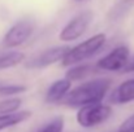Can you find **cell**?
<instances>
[{
  "label": "cell",
  "mask_w": 134,
  "mask_h": 132,
  "mask_svg": "<svg viewBox=\"0 0 134 132\" xmlns=\"http://www.w3.org/2000/svg\"><path fill=\"white\" fill-rule=\"evenodd\" d=\"M72 82L68 78H61L55 80L46 92V101L48 104H55L61 100H65L68 93L72 91Z\"/></svg>",
  "instance_id": "ba28073f"
},
{
  "label": "cell",
  "mask_w": 134,
  "mask_h": 132,
  "mask_svg": "<svg viewBox=\"0 0 134 132\" xmlns=\"http://www.w3.org/2000/svg\"><path fill=\"white\" fill-rule=\"evenodd\" d=\"M30 117H31L30 110H22V111L12 113V114L0 115V131H4V130L13 127V126H17V124L27 121Z\"/></svg>",
  "instance_id": "8fae6325"
},
{
  "label": "cell",
  "mask_w": 134,
  "mask_h": 132,
  "mask_svg": "<svg viewBox=\"0 0 134 132\" xmlns=\"http://www.w3.org/2000/svg\"><path fill=\"white\" fill-rule=\"evenodd\" d=\"M92 73V66L90 65V64H83V65H77V66H74V67H72L68 73H66V77L65 78H68L70 82H77V80H82V79H85L89 74Z\"/></svg>",
  "instance_id": "4fadbf2b"
},
{
  "label": "cell",
  "mask_w": 134,
  "mask_h": 132,
  "mask_svg": "<svg viewBox=\"0 0 134 132\" xmlns=\"http://www.w3.org/2000/svg\"><path fill=\"white\" fill-rule=\"evenodd\" d=\"M24 60H25V54L18 51H9V52L1 53L0 54V70L17 66L21 62H24Z\"/></svg>",
  "instance_id": "7c38bea8"
},
{
  "label": "cell",
  "mask_w": 134,
  "mask_h": 132,
  "mask_svg": "<svg viewBox=\"0 0 134 132\" xmlns=\"http://www.w3.org/2000/svg\"><path fill=\"white\" fill-rule=\"evenodd\" d=\"M129 60V48L126 45H119L102 57L96 62V67L107 71H120L126 67Z\"/></svg>",
  "instance_id": "8992f818"
},
{
  "label": "cell",
  "mask_w": 134,
  "mask_h": 132,
  "mask_svg": "<svg viewBox=\"0 0 134 132\" xmlns=\"http://www.w3.org/2000/svg\"><path fill=\"white\" fill-rule=\"evenodd\" d=\"M91 21H92V12L85 10V12L78 13L61 29L59 34V39L66 43L77 40L86 33Z\"/></svg>",
  "instance_id": "277c9868"
},
{
  "label": "cell",
  "mask_w": 134,
  "mask_h": 132,
  "mask_svg": "<svg viewBox=\"0 0 134 132\" xmlns=\"http://www.w3.org/2000/svg\"><path fill=\"white\" fill-rule=\"evenodd\" d=\"M105 40H107V36L103 33L90 36L89 39L83 40L82 43L70 48L69 52L65 54L64 60L61 61V65L72 66V65H77V64L86 61L87 58H90L91 56H94L96 52L100 51V48L104 45Z\"/></svg>",
  "instance_id": "7a4b0ae2"
},
{
  "label": "cell",
  "mask_w": 134,
  "mask_h": 132,
  "mask_svg": "<svg viewBox=\"0 0 134 132\" xmlns=\"http://www.w3.org/2000/svg\"><path fill=\"white\" fill-rule=\"evenodd\" d=\"M134 5V0H116L115 4L111 7V9L107 13V18L111 22L120 21L122 17L126 16V13L132 9Z\"/></svg>",
  "instance_id": "30bf717a"
},
{
  "label": "cell",
  "mask_w": 134,
  "mask_h": 132,
  "mask_svg": "<svg viewBox=\"0 0 134 132\" xmlns=\"http://www.w3.org/2000/svg\"><path fill=\"white\" fill-rule=\"evenodd\" d=\"M134 101V79H128L120 83L109 96V102L124 105Z\"/></svg>",
  "instance_id": "9c48e42d"
},
{
  "label": "cell",
  "mask_w": 134,
  "mask_h": 132,
  "mask_svg": "<svg viewBox=\"0 0 134 132\" xmlns=\"http://www.w3.org/2000/svg\"><path fill=\"white\" fill-rule=\"evenodd\" d=\"M111 115H112V108L109 105L100 102V104H91L80 108L76 119L81 127L91 128L104 123L105 121L109 119Z\"/></svg>",
  "instance_id": "3957f363"
},
{
  "label": "cell",
  "mask_w": 134,
  "mask_h": 132,
  "mask_svg": "<svg viewBox=\"0 0 134 132\" xmlns=\"http://www.w3.org/2000/svg\"><path fill=\"white\" fill-rule=\"evenodd\" d=\"M119 132H134V114L121 123V126L119 127Z\"/></svg>",
  "instance_id": "e0dca14e"
},
{
  "label": "cell",
  "mask_w": 134,
  "mask_h": 132,
  "mask_svg": "<svg viewBox=\"0 0 134 132\" xmlns=\"http://www.w3.org/2000/svg\"><path fill=\"white\" fill-rule=\"evenodd\" d=\"M69 49L70 48L65 45L48 48L43 52L38 53L37 56H34L30 61L25 64V66L29 69H44L52 64H56L57 61H63L65 54L69 52Z\"/></svg>",
  "instance_id": "52a82bcc"
},
{
  "label": "cell",
  "mask_w": 134,
  "mask_h": 132,
  "mask_svg": "<svg viewBox=\"0 0 134 132\" xmlns=\"http://www.w3.org/2000/svg\"><path fill=\"white\" fill-rule=\"evenodd\" d=\"M122 71H124V73H134V56L130 57V60H129L126 67H125Z\"/></svg>",
  "instance_id": "ac0fdd59"
},
{
  "label": "cell",
  "mask_w": 134,
  "mask_h": 132,
  "mask_svg": "<svg viewBox=\"0 0 134 132\" xmlns=\"http://www.w3.org/2000/svg\"><path fill=\"white\" fill-rule=\"evenodd\" d=\"M73 1H77V3H82V1H86V0H73Z\"/></svg>",
  "instance_id": "d6986e66"
},
{
  "label": "cell",
  "mask_w": 134,
  "mask_h": 132,
  "mask_svg": "<svg viewBox=\"0 0 134 132\" xmlns=\"http://www.w3.org/2000/svg\"><path fill=\"white\" fill-rule=\"evenodd\" d=\"M63 130H64V118L55 117L33 132H63Z\"/></svg>",
  "instance_id": "9a60e30c"
},
{
  "label": "cell",
  "mask_w": 134,
  "mask_h": 132,
  "mask_svg": "<svg viewBox=\"0 0 134 132\" xmlns=\"http://www.w3.org/2000/svg\"><path fill=\"white\" fill-rule=\"evenodd\" d=\"M22 105V100L13 97V98H7L0 101V115H5V114H12V113H17L20 111L18 109Z\"/></svg>",
  "instance_id": "5bb4252c"
},
{
  "label": "cell",
  "mask_w": 134,
  "mask_h": 132,
  "mask_svg": "<svg viewBox=\"0 0 134 132\" xmlns=\"http://www.w3.org/2000/svg\"><path fill=\"white\" fill-rule=\"evenodd\" d=\"M33 33H34L33 22H30L27 20H21V21L16 22L13 26H10L9 30L5 33V35L3 38V44L7 48L20 47L30 39Z\"/></svg>",
  "instance_id": "5b68a950"
},
{
  "label": "cell",
  "mask_w": 134,
  "mask_h": 132,
  "mask_svg": "<svg viewBox=\"0 0 134 132\" xmlns=\"http://www.w3.org/2000/svg\"><path fill=\"white\" fill-rule=\"evenodd\" d=\"M25 91L26 87L21 84H0V96H13L24 93Z\"/></svg>",
  "instance_id": "2e32d148"
},
{
  "label": "cell",
  "mask_w": 134,
  "mask_h": 132,
  "mask_svg": "<svg viewBox=\"0 0 134 132\" xmlns=\"http://www.w3.org/2000/svg\"><path fill=\"white\" fill-rule=\"evenodd\" d=\"M112 84L111 79L98 78L81 83L73 88L64 100V104L69 108H82L91 104H100Z\"/></svg>",
  "instance_id": "6da1fadb"
}]
</instances>
